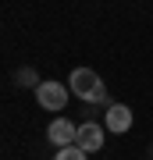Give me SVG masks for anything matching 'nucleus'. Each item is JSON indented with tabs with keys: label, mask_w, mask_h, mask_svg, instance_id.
Segmentation results:
<instances>
[{
	"label": "nucleus",
	"mask_w": 153,
	"mask_h": 160,
	"mask_svg": "<svg viewBox=\"0 0 153 160\" xmlns=\"http://www.w3.org/2000/svg\"><path fill=\"white\" fill-rule=\"evenodd\" d=\"M68 89L71 96H79L85 103H96V107H107V86L100 82V75L93 68H75L68 75Z\"/></svg>",
	"instance_id": "obj_1"
},
{
	"label": "nucleus",
	"mask_w": 153,
	"mask_h": 160,
	"mask_svg": "<svg viewBox=\"0 0 153 160\" xmlns=\"http://www.w3.org/2000/svg\"><path fill=\"white\" fill-rule=\"evenodd\" d=\"M68 96H71V89L64 86V82L43 78L39 86H36V103H39L43 110H64L68 107Z\"/></svg>",
	"instance_id": "obj_2"
},
{
	"label": "nucleus",
	"mask_w": 153,
	"mask_h": 160,
	"mask_svg": "<svg viewBox=\"0 0 153 160\" xmlns=\"http://www.w3.org/2000/svg\"><path fill=\"white\" fill-rule=\"evenodd\" d=\"M46 139H50V146H57V149L75 146L79 142V128H75L68 118H57V121H50V128H46Z\"/></svg>",
	"instance_id": "obj_3"
},
{
	"label": "nucleus",
	"mask_w": 153,
	"mask_h": 160,
	"mask_svg": "<svg viewBox=\"0 0 153 160\" xmlns=\"http://www.w3.org/2000/svg\"><path fill=\"white\" fill-rule=\"evenodd\" d=\"M89 153H85L82 146H64V149H57V157L54 160H85Z\"/></svg>",
	"instance_id": "obj_6"
},
{
	"label": "nucleus",
	"mask_w": 153,
	"mask_h": 160,
	"mask_svg": "<svg viewBox=\"0 0 153 160\" xmlns=\"http://www.w3.org/2000/svg\"><path fill=\"white\" fill-rule=\"evenodd\" d=\"M18 82H22V86H39L43 78H39V75H36L32 68H22V71H18Z\"/></svg>",
	"instance_id": "obj_7"
},
{
	"label": "nucleus",
	"mask_w": 153,
	"mask_h": 160,
	"mask_svg": "<svg viewBox=\"0 0 153 160\" xmlns=\"http://www.w3.org/2000/svg\"><path fill=\"white\" fill-rule=\"evenodd\" d=\"M103 121H107V132L121 135V132L132 128V110L125 107V103H110V107L103 110Z\"/></svg>",
	"instance_id": "obj_5"
},
{
	"label": "nucleus",
	"mask_w": 153,
	"mask_h": 160,
	"mask_svg": "<svg viewBox=\"0 0 153 160\" xmlns=\"http://www.w3.org/2000/svg\"><path fill=\"white\" fill-rule=\"evenodd\" d=\"M103 139H107V128L96 125V121H85V125H79V142L85 153H96V149H103Z\"/></svg>",
	"instance_id": "obj_4"
}]
</instances>
